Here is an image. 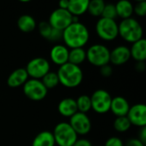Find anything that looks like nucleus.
I'll use <instances>...</instances> for the list:
<instances>
[{"label": "nucleus", "mask_w": 146, "mask_h": 146, "mask_svg": "<svg viewBox=\"0 0 146 146\" xmlns=\"http://www.w3.org/2000/svg\"><path fill=\"white\" fill-rule=\"evenodd\" d=\"M90 33L86 25L81 22L71 23L62 31V40L68 48H83L89 41Z\"/></svg>", "instance_id": "nucleus-1"}, {"label": "nucleus", "mask_w": 146, "mask_h": 146, "mask_svg": "<svg viewBox=\"0 0 146 146\" xmlns=\"http://www.w3.org/2000/svg\"><path fill=\"white\" fill-rule=\"evenodd\" d=\"M56 74L59 84L67 88H75L79 86L84 78L83 71L80 66L67 62L59 67Z\"/></svg>", "instance_id": "nucleus-2"}, {"label": "nucleus", "mask_w": 146, "mask_h": 146, "mask_svg": "<svg viewBox=\"0 0 146 146\" xmlns=\"http://www.w3.org/2000/svg\"><path fill=\"white\" fill-rule=\"evenodd\" d=\"M119 35L128 43H134L143 38L144 30L141 24L134 18L121 20L118 24Z\"/></svg>", "instance_id": "nucleus-3"}, {"label": "nucleus", "mask_w": 146, "mask_h": 146, "mask_svg": "<svg viewBox=\"0 0 146 146\" xmlns=\"http://www.w3.org/2000/svg\"><path fill=\"white\" fill-rule=\"evenodd\" d=\"M55 143L58 146H73L78 139V135L68 122H60L52 132Z\"/></svg>", "instance_id": "nucleus-4"}, {"label": "nucleus", "mask_w": 146, "mask_h": 146, "mask_svg": "<svg viewBox=\"0 0 146 146\" xmlns=\"http://www.w3.org/2000/svg\"><path fill=\"white\" fill-rule=\"evenodd\" d=\"M86 51V60L92 65L101 68L102 66L110 63V50L106 45L102 44H94Z\"/></svg>", "instance_id": "nucleus-5"}, {"label": "nucleus", "mask_w": 146, "mask_h": 146, "mask_svg": "<svg viewBox=\"0 0 146 146\" xmlns=\"http://www.w3.org/2000/svg\"><path fill=\"white\" fill-rule=\"evenodd\" d=\"M98 36L105 41H112L119 36L118 23L115 20L100 17L95 26Z\"/></svg>", "instance_id": "nucleus-6"}, {"label": "nucleus", "mask_w": 146, "mask_h": 146, "mask_svg": "<svg viewBox=\"0 0 146 146\" xmlns=\"http://www.w3.org/2000/svg\"><path fill=\"white\" fill-rule=\"evenodd\" d=\"M112 97L104 89L96 90L91 96L92 109L98 114H105L110 110Z\"/></svg>", "instance_id": "nucleus-7"}, {"label": "nucleus", "mask_w": 146, "mask_h": 146, "mask_svg": "<svg viewBox=\"0 0 146 146\" xmlns=\"http://www.w3.org/2000/svg\"><path fill=\"white\" fill-rule=\"evenodd\" d=\"M50 62L44 57H35L30 60L25 69L30 79L41 80L48 72H50Z\"/></svg>", "instance_id": "nucleus-8"}, {"label": "nucleus", "mask_w": 146, "mask_h": 146, "mask_svg": "<svg viewBox=\"0 0 146 146\" xmlns=\"http://www.w3.org/2000/svg\"><path fill=\"white\" fill-rule=\"evenodd\" d=\"M22 86L25 96L33 101H41L48 93V90L40 80L28 79Z\"/></svg>", "instance_id": "nucleus-9"}, {"label": "nucleus", "mask_w": 146, "mask_h": 146, "mask_svg": "<svg viewBox=\"0 0 146 146\" xmlns=\"http://www.w3.org/2000/svg\"><path fill=\"white\" fill-rule=\"evenodd\" d=\"M73 15L63 9L57 8L53 10L49 17V24L55 29L63 31L72 23Z\"/></svg>", "instance_id": "nucleus-10"}, {"label": "nucleus", "mask_w": 146, "mask_h": 146, "mask_svg": "<svg viewBox=\"0 0 146 146\" xmlns=\"http://www.w3.org/2000/svg\"><path fill=\"white\" fill-rule=\"evenodd\" d=\"M68 123L77 135H86L92 130V121L85 113L76 112L69 118Z\"/></svg>", "instance_id": "nucleus-11"}, {"label": "nucleus", "mask_w": 146, "mask_h": 146, "mask_svg": "<svg viewBox=\"0 0 146 146\" xmlns=\"http://www.w3.org/2000/svg\"><path fill=\"white\" fill-rule=\"evenodd\" d=\"M131 125L139 128L146 127V106L144 104H136L130 107L127 115Z\"/></svg>", "instance_id": "nucleus-12"}, {"label": "nucleus", "mask_w": 146, "mask_h": 146, "mask_svg": "<svg viewBox=\"0 0 146 146\" xmlns=\"http://www.w3.org/2000/svg\"><path fill=\"white\" fill-rule=\"evenodd\" d=\"M130 58V50L126 45H118L110 50V62L115 66H121L127 63Z\"/></svg>", "instance_id": "nucleus-13"}, {"label": "nucleus", "mask_w": 146, "mask_h": 146, "mask_svg": "<svg viewBox=\"0 0 146 146\" xmlns=\"http://www.w3.org/2000/svg\"><path fill=\"white\" fill-rule=\"evenodd\" d=\"M68 53L69 50L66 45L57 44L51 48L50 57L54 64L60 67L68 62Z\"/></svg>", "instance_id": "nucleus-14"}, {"label": "nucleus", "mask_w": 146, "mask_h": 146, "mask_svg": "<svg viewBox=\"0 0 146 146\" xmlns=\"http://www.w3.org/2000/svg\"><path fill=\"white\" fill-rule=\"evenodd\" d=\"M130 107L131 106L129 105L128 101L125 98L117 96L112 98L110 111H111L116 117L127 116Z\"/></svg>", "instance_id": "nucleus-15"}, {"label": "nucleus", "mask_w": 146, "mask_h": 146, "mask_svg": "<svg viewBox=\"0 0 146 146\" xmlns=\"http://www.w3.org/2000/svg\"><path fill=\"white\" fill-rule=\"evenodd\" d=\"M28 74L25 68H19L15 69L7 78V85L11 88L23 86L28 80Z\"/></svg>", "instance_id": "nucleus-16"}, {"label": "nucleus", "mask_w": 146, "mask_h": 146, "mask_svg": "<svg viewBox=\"0 0 146 146\" xmlns=\"http://www.w3.org/2000/svg\"><path fill=\"white\" fill-rule=\"evenodd\" d=\"M57 110L61 115L70 118L76 112H78L75 99L71 98H65L62 99L58 104Z\"/></svg>", "instance_id": "nucleus-17"}, {"label": "nucleus", "mask_w": 146, "mask_h": 146, "mask_svg": "<svg viewBox=\"0 0 146 146\" xmlns=\"http://www.w3.org/2000/svg\"><path fill=\"white\" fill-rule=\"evenodd\" d=\"M130 50L131 57L136 62H145L146 60V39L141 38L132 44Z\"/></svg>", "instance_id": "nucleus-18"}, {"label": "nucleus", "mask_w": 146, "mask_h": 146, "mask_svg": "<svg viewBox=\"0 0 146 146\" xmlns=\"http://www.w3.org/2000/svg\"><path fill=\"white\" fill-rule=\"evenodd\" d=\"M88 4L89 0H69L67 10L72 15L80 17L87 12Z\"/></svg>", "instance_id": "nucleus-19"}, {"label": "nucleus", "mask_w": 146, "mask_h": 146, "mask_svg": "<svg viewBox=\"0 0 146 146\" xmlns=\"http://www.w3.org/2000/svg\"><path fill=\"white\" fill-rule=\"evenodd\" d=\"M115 10L117 16L122 20L131 18L133 14V4L128 0H121L115 4Z\"/></svg>", "instance_id": "nucleus-20"}, {"label": "nucleus", "mask_w": 146, "mask_h": 146, "mask_svg": "<svg viewBox=\"0 0 146 146\" xmlns=\"http://www.w3.org/2000/svg\"><path fill=\"white\" fill-rule=\"evenodd\" d=\"M17 27L23 33H31L36 28L37 23L32 15H22L17 20Z\"/></svg>", "instance_id": "nucleus-21"}, {"label": "nucleus", "mask_w": 146, "mask_h": 146, "mask_svg": "<svg viewBox=\"0 0 146 146\" xmlns=\"http://www.w3.org/2000/svg\"><path fill=\"white\" fill-rule=\"evenodd\" d=\"M55 139L52 132L43 131L38 133L33 140L32 146H55Z\"/></svg>", "instance_id": "nucleus-22"}, {"label": "nucleus", "mask_w": 146, "mask_h": 146, "mask_svg": "<svg viewBox=\"0 0 146 146\" xmlns=\"http://www.w3.org/2000/svg\"><path fill=\"white\" fill-rule=\"evenodd\" d=\"M86 60V51L84 48H74L69 50L68 62L80 66Z\"/></svg>", "instance_id": "nucleus-23"}, {"label": "nucleus", "mask_w": 146, "mask_h": 146, "mask_svg": "<svg viewBox=\"0 0 146 146\" xmlns=\"http://www.w3.org/2000/svg\"><path fill=\"white\" fill-rule=\"evenodd\" d=\"M105 6V3L104 0H92L89 1L87 12L95 17H98L102 15L104 8Z\"/></svg>", "instance_id": "nucleus-24"}, {"label": "nucleus", "mask_w": 146, "mask_h": 146, "mask_svg": "<svg viewBox=\"0 0 146 146\" xmlns=\"http://www.w3.org/2000/svg\"><path fill=\"white\" fill-rule=\"evenodd\" d=\"M76 105L79 112L86 114L88 111L92 110V102L91 97L86 94L80 95L76 100Z\"/></svg>", "instance_id": "nucleus-25"}, {"label": "nucleus", "mask_w": 146, "mask_h": 146, "mask_svg": "<svg viewBox=\"0 0 146 146\" xmlns=\"http://www.w3.org/2000/svg\"><path fill=\"white\" fill-rule=\"evenodd\" d=\"M40 80L42 81V83L44 84V86L46 87L47 90L53 89L59 85L58 76H57L56 73L53 72V71L48 72Z\"/></svg>", "instance_id": "nucleus-26"}, {"label": "nucleus", "mask_w": 146, "mask_h": 146, "mask_svg": "<svg viewBox=\"0 0 146 146\" xmlns=\"http://www.w3.org/2000/svg\"><path fill=\"white\" fill-rule=\"evenodd\" d=\"M131 123L127 116L116 117L114 121V128L118 133H126L131 127Z\"/></svg>", "instance_id": "nucleus-27"}, {"label": "nucleus", "mask_w": 146, "mask_h": 146, "mask_svg": "<svg viewBox=\"0 0 146 146\" xmlns=\"http://www.w3.org/2000/svg\"><path fill=\"white\" fill-rule=\"evenodd\" d=\"M101 17L106 18V19L115 20L117 17L115 4L114 3H105V6L104 8Z\"/></svg>", "instance_id": "nucleus-28"}, {"label": "nucleus", "mask_w": 146, "mask_h": 146, "mask_svg": "<svg viewBox=\"0 0 146 146\" xmlns=\"http://www.w3.org/2000/svg\"><path fill=\"white\" fill-rule=\"evenodd\" d=\"M38 32H39V34L41 35V37H43L48 40L50 36L53 27L49 24L48 21H41L38 25Z\"/></svg>", "instance_id": "nucleus-29"}, {"label": "nucleus", "mask_w": 146, "mask_h": 146, "mask_svg": "<svg viewBox=\"0 0 146 146\" xmlns=\"http://www.w3.org/2000/svg\"><path fill=\"white\" fill-rule=\"evenodd\" d=\"M133 13H135L138 16L144 17L146 15V2L142 0L138 2L135 5H133Z\"/></svg>", "instance_id": "nucleus-30"}, {"label": "nucleus", "mask_w": 146, "mask_h": 146, "mask_svg": "<svg viewBox=\"0 0 146 146\" xmlns=\"http://www.w3.org/2000/svg\"><path fill=\"white\" fill-rule=\"evenodd\" d=\"M104 146H124V143L118 137H110L106 140Z\"/></svg>", "instance_id": "nucleus-31"}, {"label": "nucleus", "mask_w": 146, "mask_h": 146, "mask_svg": "<svg viewBox=\"0 0 146 146\" xmlns=\"http://www.w3.org/2000/svg\"><path fill=\"white\" fill-rule=\"evenodd\" d=\"M100 74L103 77H105V78L110 77L113 74V68L110 65V63L104 66H102L100 68Z\"/></svg>", "instance_id": "nucleus-32"}, {"label": "nucleus", "mask_w": 146, "mask_h": 146, "mask_svg": "<svg viewBox=\"0 0 146 146\" xmlns=\"http://www.w3.org/2000/svg\"><path fill=\"white\" fill-rule=\"evenodd\" d=\"M62 38V32L53 28L52 32L50 33V36L48 40L49 41H52V42H56V41L61 40Z\"/></svg>", "instance_id": "nucleus-33"}, {"label": "nucleus", "mask_w": 146, "mask_h": 146, "mask_svg": "<svg viewBox=\"0 0 146 146\" xmlns=\"http://www.w3.org/2000/svg\"><path fill=\"white\" fill-rule=\"evenodd\" d=\"M73 146H92L90 140L86 139H78Z\"/></svg>", "instance_id": "nucleus-34"}, {"label": "nucleus", "mask_w": 146, "mask_h": 146, "mask_svg": "<svg viewBox=\"0 0 146 146\" xmlns=\"http://www.w3.org/2000/svg\"><path fill=\"white\" fill-rule=\"evenodd\" d=\"M126 146H145V145H144L139 139H131L127 142Z\"/></svg>", "instance_id": "nucleus-35"}, {"label": "nucleus", "mask_w": 146, "mask_h": 146, "mask_svg": "<svg viewBox=\"0 0 146 146\" xmlns=\"http://www.w3.org/2000/svg\"><path fill=\"white\" fill-rule=\"evenodd\" d=\"M139 139L144 144H146V127H141L139 133Z\"/></svg>", "instance_id": "nucleus-36"}, {"label": "nucleus", "mask_w": 146, "mask_h": 146, "mask_svg": "<svg viewBox=\"0 0 146 146\" xmlns=\"http://www.w3.org/2000/svg\"><path fill=\"white\" fill-rule=\"evenodd\" d=\"M135 68L138 72H144L146 68V65L145 62H137L135 65Z\"/></svg>", "instance_id": "nucleus-37"}, {"label": "nucleus", "mask_w": 146, "mask_h": 146, "mask_svg": "<svg viewBox=\"0 0 146 146\" xmlns=\"http://www.w3.org/2000/svg\"><path fill=\"white\" fill-rule=\"evenodd\" d=\"M68 1L69 0H62L59 2L58 5L60 9H68Z\"/></svg>", "instance_id": "nucleus-38"}]
</instances>
